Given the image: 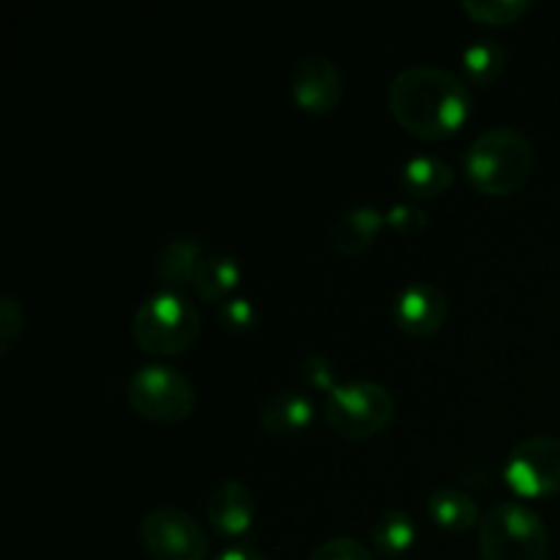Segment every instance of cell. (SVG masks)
<instances>
[{"instance_id": "cell-1", "label": "cell", "mask_w": 560, "mask_h": 560, "mask_svg": "<svg viewBox=\"0 0 560 560\" xmlns=\"http://www.w3.org/2000/svg\"><path fill=\"white\" fill-rule=\"evenodd\" d=\"M392 118L424 142H446L474 113L470 85L441 66H408L388 85Z\"/></svg>"}, {"instance_id": "cell-2", "label": "cell", "mask_w": 560, "mask_h": 560, "mask_svg": "<svg viewBox=\"0 0 560 560\" xmlns=\"http://www.w3.org/2000/svg\"><path fill=\"white\" fill-rule=\"evenodd\" d=\"M465 178L487 197H512L536 170L534 142L512 126H495L476 137L463 159Z\"/></svg>"}, {"instance_id": "cell-3", "label": "cell", "mask_w": 560, "mask_h": 560, "mask_svg": "<svg viewBox=\"0 0 560 560\" xmlns=\"http://www.w3.org/2000/svg\"><path fill=\"white\" fill-rule=\"evenodd\" d=\"M200 310L180 290H156L137 306L131 317V339L142 353L156 359L186 353L200 339Z\"/></svg>"}, {"instance_id": "cell-4", "label": "cell", "mask_w": 560, "mask_h": 560, "mask_svg": "<svg viewBox=\"0 0 560 560\" xmlns=\"http://www.w3.org/2000/svg\"><path fill=\"white\" fill-rule=\"evenodd\" d=\"M481 560H547L550 530L525 503H495L479 525Z\"/></svg>"}, {"instance_id": "cell-5", "label": "cell", "mask_w": 560, "mask_h": 560, "mask_svg": "<svg viewBox=\"0 0 560 560\" xmlns=\"http://www.w3.org/2000/svg\"><path fill=\"white\" fill-rule=\"evenodd\" d=\"M397 416V399L375 381L339 383L326 399V424L345 441H370L386 432Z\"/></svg>"}, {"instance_id": "cell-6", "label": "cell", "mask_w": 560, "mask_h": 560, "mask_svg": "<svg viewBox=\"0 0 560 560\" xmlns=\"http://www.w3.org/2000/svg\"><path fill=\"white\" fill-rule=\"evenodd\" d=\"M126 402L151 424L175 427L195 413L197 392L184 372L164 364H148L140 366L126 383Z\"/></svg>"}, {"instance_id": "cell-7", "label": "cell", "mask_w": 560, "mask_h": 560, "mask_svg": "<svg viewBox=\"0 0 560 560\" xmlns=\"http://www.w3.org/2000/svg\"><path fill=\"white\" fill-rule=\"evenodd\" d=\"M140 539L151 560H206L208 534L191 514L175 506H159L142 517Z\"/></svg>"}, {"instance_id": "cell-8", "label": "cell", "mask_w": 560, "mask_h": 560, "mask_svg": "<svg viewBox=\"0 0 560 560\" xmlns=\"http://www.w3.org/2000/svg\"><path fill=\"white\" fill-rule=\"evenodd\" d=\"M503 479L520 498H550L560 492V438L534 435L509 452Z\"/></svg>"}, {"instance_id": "cell-9", "label": "cell", "mask_w": 560, "mask_h": 560, "mask_svg": "<svg viewBox=\"0 0 560 560\" xmlns=\"http://www.w3.org/2000/svg\"><path fill=\"white\" fill-rule=\"evenodd\" d=\"M345 93L342 74L326 55H306L290 71V96L301 113L331 115Z\"/></svg>"}, {"instance_id": "cell-10", "label": "cell", "mask_w": 560, "mask_h": 560, "mask_svg": "<svg viewBox=\"0 0 560 560\" xmlns=\"http://www.w3.org/2000/svg\"><path fill=\"white\" fill-rule=\"evenodd\" d=\"M394 326L413 339H430L443 331L448 320V301L432 282H410L394 295Z\"/></svg>"}, {"instance_id": "cell-11", "label": "cell", "mask_w": 560, "mask_h": 560, "mask_svg": "<svg viewBox=\"0 0 560 560\" xmlns=\"http://www.w3.org/2000/svg\"><path fill=\"white\" fill-rule=\"evenodd\" d=\"M206 520L222 539H238L257 520V501L244 481L228 479L211 490L206 501Z\"/></svg>"}, {"instance_id": "cell-12", "label": "cell", "mask_w": 560, "mask_h": 560, "mask_svg": "<svg viewBox=\"0 0 560 560\" xmlns=\"http://www.w3.org/2000/svg\"><path fill=\"white\" fill-rule=\"evenodd\" d=\"M383 228H386V213L377 211L375 206H355L331 224L328 244L342 257H359L372 249Z\"/></svg>"}, {"instance_id": "cell-13", "label": "cell", "mask_w": 560, "mask_h": 560, "mask_svg": "<svg viewBox=\"0 0 560 560\" xmlns=\"http://www.w3.org/2000/svg\"><path fill=\"white\" fill-rule=\"evenodd\" d=\"M315 419V408L306 394L293 392H273L262 399L260 405V427L271 438H299L301 432L310 430Z\"/></svg>"}, {"instance_id": "cell-14", "label": "cell", "mask_w": 560, "mask_h": 560, "mask_svg": "<svg viewBox=\"0 0 560 560\" xmlns=\"http://www.w3.org/2000/svg\"><path fill=\"white\" fill-rule=\"evenodd\" d=\"M206 241L191 238V235H178V238L167 241L164 249L159 252L156 262H153V277L167 290L191 288V279H195L197 266L206 257Z\"/></svg>"}, {"instance_id": "cell-15", "label": "cell", "mask_w": 560, "mask_h": 560, "mask_svg": "<svg viewBox=\"0 0 560 560\" xmlns=\"http://www.w3.org/2000/svg\"><path fill=\"white\" fill-rule=\"evenodd\" d=\"M241 266L233 255L228 252H219L208 246L206 257L197 266L195 279H191V288L202 301L208 304H219L222 306L224 301H230V295L235 293V288L241 284Z\"/></svg>"}, {"instance_id": "cell-16", "label": "cell", "mask_w": 560, "mask_h": 560, "mask_svg": "<svg viewBox=\"0 0 560 560\" xmlns=\"http://www.w3.org/2000/svg\"><path fill=\"white\" fill-rule=\"evenodd\" d=\"M454 184V167L441 156H413L399 173V186L413 200H435Z\"/></svg>"}, {"instance_id": "cell-17", "label": "cell", "mask_w": 560, "mask_h": 560, "mask_svg": "<svg viewBox=\"0 0 560 560\" xmlns=\"http://www.w3.org/2000/svg\"><path fill=\"white\" fill-rule=\"evenodd\" d=\"M427 509H430L432 523L448 534H468V530L479 528L481 517H485L474 495L457 490V487H443V490L432 492Z\"/></svg>"}, {"instance_id": "cell-18", "label": "cell", "mask_w": 560, "mask_h": 560, "mask_svg": "<svg viewBox=\"0 0 560 560\" xmlns=\"http://www.w3.org/2000/svg\"><path fill=\"white\" fill-rule=\"evenodd\" d=\"M372 545L381 556L386 558H399L405 552H410V547L419 539V530H416L413 517L402 509H386L381 517L375 520L370 530Z\"/></svg>"}, {"instance_id": "cell-19", "label": "cell", "mask_w": 560, "mask_h": 560, "mask_svg": "<svg viewBox=\"0 0 560 560\" xmlns=\"http://www.w3.org/2000/svg\"><path fill=\"white\" fill-rule=\"evenodd\" d=\"M463 80L487 88L506 69V47L495 38H479L463 49Z\"/></svg>"}, {"instance_id": "cell-20", "label": "cell", "mask_w": 560, "mask_h": 560, "mask_svg": "<svg viewBox=\"0 0 560 560\" xmlns=\"http://www.w3.org/2000/svg\"><path fill=\"white\" fill-rule=\"evenodd\" d=\"M530 0H465L463 11L479 25H514L530 11Z\"/></svg>"}, {"instance_id": "cell-21", "label": "cell", "mask_w": 560, "mask_h": 560, "mask_svg": "<svg viewBox=\"0 0 560 560\" xmlns=\"http://www.w3.org/2000/svg\"><path fill=\"white\" fill-rule=\"evenodd\" d=\"M219 323L233 337H244L257 326V310L249 299H230L219 306Z\"/></svg>"}, {"instance_id": "cell-22", "label": "cell", "mask_w": 560, "mask_h": 560, "mask_svg": "<svg viewBox=\"0 0 560 560\" xmlns=\"http://www.w3.org/2000/svg\"><path fill=\"white\" fill-rule=\"evenodd\" d=\"M386 224L402 238H416L427 230L430 224V217H427L424 208H419L416 202H399L392 211L386 213Z\"/></svg>"}, {"instance_id": "cell-23", "label": "cell", "mask_w": 560, "mask_h": 560, "mask_svg": "<svg viewBox=\"0 0 560 560\" xmlns=\"http://www.w3.org/2000/svg\"><path fill=\"white\" fill-rule=\"evenodd\" d=\"M299 375L306 386L320 388V392L331 394L334 388L339 386L337 383V372H334V364L320 353H310L299 361Z\"/></svg>"}, {"instance_id": "cell-24", "label": "cell", "mask_w": 560, "mask_h": 560, "mask_svg": "<svg viewBox=\"0 0 560 560\" xmlns=\"http://www.w3.org/2000/svg\"><path fill=\"white\" fill-rule=\"evenodd\" d=\"M22 326H25V312H22L20 301L11 295L0 299V355H9L16 339L22 337Z\"/></svg>"}, {"instance_id": "cell-25", "label": "cell", "mask_w": 560, "mask_h": 560, "mask_svg": "<svg viewBox=\"0 0 560 560\" xmlns=\"http://www.w3.org/2000/svg\"><path fill=\"white\" fill-rule=\"evenodd\" d=\"M310 560H372V552L353 536H337V539L323 541Z\"/></svg>"}, {"instance_id": "cell-26", "label": "cell", "mask_w": 560, "mask_h": 560, "mask_svg": "<svg viewBox=\"0 0 560 560\" xmlns=\"http://www.w3.org/2000/svg\"><path fill=\"white\" fill-rule=\"evenodd\" d=\"M213 560H268V558L262 556V552L252 550V547L241 545V547H228V550L219 552Z\"/></svg>"}]
</instances>
